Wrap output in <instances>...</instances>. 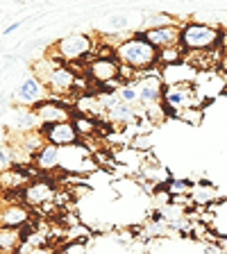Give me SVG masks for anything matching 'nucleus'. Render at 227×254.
<instances>
[{
  "label": "nucleus",
  "mask_w": 227,
  "mask_h": 254,
  "mask_svg": "<svg viewBox=\"0 0 227 254\" xmlns=\"http://www.w3.org/2000/svg\"><path fill=\"white\" fill-rule=\"evenodd\" d=\"M118 98H121V102H125V105L137 107L139 102H141V98H139V86L137 84H123L121 89H118Z\"/></svg>",
  "instance_id": "6ab92c4d"
},
{
  "label": "nucleus",
  "mask_w": 227,
  "mask_h": 254,
  "mask_svg": "<svg viewBox=\"0 0 227 254\" xmlns=\"http://www.w3.org/2000/svg\"><path fill=\"white\" fill-rule=\"evenodd\" d=\"M34 114L39 118V125L48 127V125H57V123H66L73 121V107L66 100H59V98H50L48 95L43 102H39L37 107H32Z\"/></svg>",
  "instance_id": "39448f33"
},
{
  "label": "nucleus",
  "mask_w": 227,
  "mask_h": 254,
  "mask_svg": "<svg viewBox=\"0 0 227 254\" xmlns=\"http://www.w3.org/2000/svg\"><path fill=\"white\" fill-rule=\"evenodd\" d=\"M48 98V91H46V86L39 82L34 75H30V77L23 82L18 89H16V93H14V102L18 107H37L39 102H43Z\"/></svg>",
  "instance_id": "9d476101"
},
{
  "label": "nucleus",
  "mask_w": 227,
  "mask_h": 254,
  "mask_svg": "<svg viewBox=\"0 0 227 254\" xmlns=\"http://www.w3.org/2000/svg\"><path fill=\"white\" fill-rule=\"evenodd\" d=\"M46 138V143L50 145H57V148H73L82 141V136L77 134L75 129L73 121H66V123H57V125H48V127H39Z\"/></svg>",
  "instance_id": "6e6552de"
},
{
  "label": "nucleus",
  "mask_w": 227,
  "mask_h": 254,
  "mask_svg": "<svg viewBox=\"0 0 227 254\" xmlns=\"http://www.w3.org/2000/svg\"><path fill=\"white\" fill-rule=\"evenodd\" d=\"M86 75L93 84H109V82H116L121 75V64L116 57H93L86 62Z\"/></svg>",
  "instance_id": "0eeeda50"
},
{
  "label": "nucleus",
  "mask_w": 227,
  "mask_h": 254,
  "mask_svg": "<svg viewBox=\"0 0 227 254\" xmlns=\"http://www.w3.org/2000/svg\"><path fill=\"white\" fill-rule=\"evenodd\" d=\"M23 243L21 229H0V254H14Z\"/></svg>",
  "instance_id": "dca6fc26"
},
{
  "label": "nucleus",
  "mask_w": 227,
  "mask_h": 254,
  "mask_svg": "<svg viewBox=\"0 0 227 254\" xmlns=\"http://www.w3.org/2000/svg\"><path fill=\"white\" fill-rule=\"evenodd\" d=\"M32 166H34L37 170H41L46 177H50V180H53L55 173H64V170H62V148L46 143V145H43V148L34 154V164H32Z\"/></svg>",
  "instance_id": "9b49d317"
},
{
  "label": "nucleus",
  "mask_w": 227,
  "mask_h": 254,
  "mask_svg": "<svg viewBox=\"0 0 227 254\" xmlns=\"http://www.w3.org/2000/svg\"><path fill=\"white\" fill-rule=\"evenodd\" d=\"M57 182L50 180V177H41V180H32L30 184L23 189V204L30 206L32 211H37L41 206L55 202L57 195Z\"/></svg>",
  "instance_id": "20e7f679"
},
{
  "label": "nucleus",
  "mask_w": 227,
  "mask_h": 254,
  "mask_svg": "<svg viewBox=\"0 0 227 254\" xmlns=\"http://www.w3.org/2000/svg\"><path fill=\"white\" fill-rule=\"evenodd\" d=\"M189 197H191V202H193L196 206H202V209H207V206H209L218 197V190H216V186H214L212 182L200 180L198 184H193Z\"/></svg>",
  "instance_id": "2eb2a0df"
},
{
  "label": "nucleus",
  "mask_w": 227,
  "mask_h": 254,
  "mask_svg": "<svg viewBox=\"0 0 227 254\" xmlns=\"http://www.w3.org/2000/svg\"><path fill=\"white\" fill-rule=\"evenodd\" d=\"M180 62H184V50H182V46L159 50V68H166V66H173V64H180Z\"/></svg>",
  "instance_id": "f3484780"
},
{
  "label": "nucleus",
  "mask_w": 227,
  "mask_h": 254,
  "mask_svg": "<svg viewBox=\"0 0 227 254\" xmlns=\"http://www.w3.org/2000/svg\"><path fill=\"white\" fill-rule=\"evenodd\" d=\"M30 254H57V250L53 245H39V248H32Z\"/></svg>",
  "instance_id": "412c9836"
},
{
  "label": "nucleus",
  "mask_w": 227,
  "mask_h": 254,
  "mask_svg": "<svg viewBox=\"0 0 227 254\" xmlns=\"http://www.w3.org/2000/svg\"><path fill=\"white\" fill-rule=\"evenodd\" d=\"M95 48H98V39L89 37V34H69V37L55 41L48 48L50 57L59 59L66 66H77V64H86L93 59Z\"/></svg>",
  "instance_id": "f03ea898"
},
{
  "label": "nucleus",
  "mask_w": 227,
  "mask_h": 254,
  "mask_svg": "<svg viewBox=\"0 0 227 254\" xmlns=\"http://www.w3.org/2000/svg\"><path fill=\"white\" fill-rule=\"evenodd\" d=\"M223 37H225L223 27H212L198 21H184L180 46L184 53H200V50H212V48L223 46Z\"/></svg>",
  "instance_id": "7ed1b4c3"
},
{
  "label": "nucleus",
  "mask_w": 227,
  "mask_h": 254,
  "mask_svg": "<svg viewBox=\"0 0 227 254\" xmlns=\"http://www.w3.org/2000/svg\"><path fill=\"white\" fill-rule=\"evenodd\" d=\"M139 98L146 107L148 105H159V102L164 100V82H161V75H154V77H146L139 82Z\"/></svg>",
  "instance_id": "4468645a"
},
{
  "label": "nucleus",
  "mask_w": 227,
  "mask_h": 254,
  "mask_svg": "<svg viewBox=\"0 0 227 254\" xmlns=\"http://www.w3.org/2000/svg\"><path fill=\"white\" fill-rule=\"evenodd\" d=\"M139 32V30H137ZM143 37L148 39L157 50H166V48H175L180 46V37H182V25H170V27H157V30H146L141 32Z\"/></svg>",
  "instance_id": "ddd939ff"
},
{
  "label": "nucleus",
  "mask_w": 227,
  "mask_h": 254,
  "mask_svg": "<svg viewBox=\"0 0 227 254\" xmlns=\"http://www.w3.org/2000/svg\"><path fill=\"white\" fill-rule=\"evenodd\" d=\"M205 109H198V107H189V109H182L180 114H177V121L186 123V125L191 127H198L202 123V118H205V114H202Z\"/></svg>",
  "instance_id": "a211bd4d"
},
{
  "label": "nucleus",
  "mask_w": 227,
  "mask_h": 254,
  "mask_svg": "<svg viewBox=\"0 0 227 254\" xmlns=\"http://www.w3.org/2000/svg\"><path fill=\"white\" fill-rule=\"evenodd\" d=\"M196 79H198V70L186 62H180V64H173V66L161 68V82H164V86L196 84Z\"/></svg>",
  "instance_id": "f8f14e48"
},
{
  "label": "nucleus",
  "mask_w": 227,
  "mask_h": 254,
  "mask_svg": "<svg viewBox=\"0 0 227 254\" xmlns=\"http://www.w3.org/2000/svg\"><path fill=\"white\" fill-rule=\"evenodd\" d=\"M39 118L34 114V109L30 107H18L14 105L9 109V118H7V132H14V134H27V132H34L39 129Z\"/></svg>",
  "instance_id": "1a4fd4ad"
},
{
  "label": "nucleus",
  "mask_w": 227,
  "mask_h": 254,
  "mask_svg": "<svg viewBox=\"0 0 227 254\" xmlns=\"http://www.w3.org/2000/svg\"><path fill=\"white\" fill-rule=\"evenodd\" d=\"M18 27H21V21H16V23H11L9 27H5V34H11V32L14 30H18Z\"/></svg>",
  "instance_id": "4be33fe9"
},
{
  "label": "nucleus",
  "mask_w": 227,
  "mask_h": 254,
  "mask_svg": "<svg viewBox=\"0 0 227 254\" xmlns=\"http://www.w3.org/2000/svg\"><path fill=\"white\" fill-rule=\"evenodd\" d=\"M32 213L30 206L23 202H0V229H25L30 227Z\"/></svg>",
  "instance_id": "423d86ee"
},
{
  "label": "nucleus",
  "mask_w": 227,
  "mask_h": 254,
  "mask_svg": "<svg viewBox=\"0 0 227 254\" xmlns=\"http://www.w3.org/2000/svg\"><path fill=\"white\" fill-rule=\"evenodd\" d=\"M223 48H225V53H227V27H225V37H223Z\"/></svg>",
  "instance_id": "5701e85b"
},
{
  "label": "nucleus",
  "mask_w": 227,
  "mask_h": 254,
  "mask_svg": "<svg viewBox=\"0 0 227 254\" xmlns=\"http://www.w3.org/2000/svg\"><path fill=\"white\" fill-rule=\"evenodd\" d=\"M116 59L123 66H130V68L143 73V70L159 66V50L143 37L141 32L134 30L132 34L116 48Z\"/></svg>",
  "instance_id": "f257e3e1"
},
{
  "label": "nucleus",
  "mask_w": 227,
  "mask_h": 254,
  "mask_svg": "<svg viewBox=\"0 0 227 254\" xmlns=\"http://www.w3.org/2000/svg\"><path fill=\"white\" fill-rule=\"evenodd\" d=\"M130 27V21H127V16H111L109 18V32H118L123 34V30Z\"/></svg>",
  "instance_id": "aec40b11"
}]
</instances>
